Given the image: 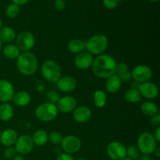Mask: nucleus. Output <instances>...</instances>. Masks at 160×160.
<instances>
[{"label":"nucleus","instance_id":"37","mask_svg":"<svg viewBox=\"0 0 160 160\" xmlns=\"http://www.w3.org/2000/svg\"><path fill=\"white\" fill-rule=\"evenodd\" d=\"M150 124L154 128H157V127H160V115L159 113H157L156 115L152 116L150 117Z\"/></svg>","mask_w":160,"mask_h":160},{"label":"nucleus","instance_id":"44","mask_svg":"<svg viewBox=\"0 0 160 160\" xmlns=\"http://www.w3.org/2000/svg\"><path fill=\"white\" fill-rule=\"evenodd\" d=\"M62 148H60V147H59L58 146V145H56V147H55V148H54V152H56V154H57V156L58 155H59L60 154V153H62Z\"/></svg>","mask_w":160,"mask_h":160},{"label":"nucleus","instance_id":"4","mask_svg":"<svg viewBox=\"0 0 160 160\" xmlns=\"http://www.w3.org/2000/svg\"><path fill=\"white\" fill-rule=\"evenodd\" d=\"M42 77L50 83H57L62 77V70L56 61L48 59L42 63L41 68Z\"/></svg>","mask_w":160,"mask_h":160},{"label":"nucleus","instance_id":"40","mask_svg":"<svg viewBox=\"0 0 160 160\" xmlns=\"http://www.w3.org/2000/svg\"><path fill=\"white\" fill-rule=\"evenodd\" d=\"M152 135L153 137H154V138L156 139V142H157V143H159L160 142V127H157V128H156Z\"/></svg>","mask_w":160,"mask_h":160},{"label":"nucleus","instance_id":"11","mask_svg":"<svg viewBox=\"0 0 160 160\" xmlns=\"http://www.w3.org/2000/svg\"><path fill=\"white\" fill-rule=\"evenodd\" d=\"M34 144L31 136L28 134H22L18 136V138L15 143V148L17 154L20 156H25L31 153L34 149Z\"/></svg>","mask_w":160,"mask_h":160},{"label":"nucleus","instance_id":"50","mask_svg":"<svg viewBox=\"0 0 160 160\" xmlns=\"http://www.w3.org/2000/svg\"><path fill=\"white\" fill-rule=\"evenodd\" d=\"M2 48V43L1 41H0V52H1Z\"/></svg>","mask_w":160,"mask_h":160},{"label":"nucleus","instance_id":"32","mask_svg":"<svg viewBox=\"0 0 160 160\" xmlns=\"http://www.w3.org/2000/svg\"><path fill=\"white\" fill-rule=\"evenodd\" d=\"M46 98L48 100V102L52 103V104H56L59 102V98H60V95L57 92L54 90H50L47 92L46 94Z\"/></svg>","mask_w":160,"mask_h":160},{"label":"nucleus","instance_id":"9","mask_svg":"<svg viewBox=\"0 0 160 160\" xmlns=\"http://www.w3.org/2000/svg\"><path fill=\"white\" fill-rule=\"evenodd\" d=\"M152 70L148 66L140 64L136 66L131 71V77L135 82L138 84L149 81L152 78Z\"/></svg>","mask_w":160,"mask_h":160},{"label":"nucleus","instance_id":"33","mask_svg":"<svg viewBox=\"0 0 160 160\" xmlns=\"http://www.w3.org/2000/svg\"><path fill=\"white\" fill-rule=\"evenodd\" d=\"M130 71L129 70V66L126 62H117V74L120 75L123 74V73H127V72Z\"/></svg>","mask_w":160,"mask_h":160},{"label":"nucleus","instance_id":"19","mask_svg":"<svg viewBox=\"0 0 160 160\" xmlns=\"http://www.w3.org/2000/svg\"><path fill=\"white\" fill-rule=\"evenodd\" d=\"M122 81L118 75L116 74L107 78L106 82V90L108 93L116 94L120 91L122 86Z\"/></svg>","mask_w":160,"mask_h":160},{"label":"nucleus","instance_id":"22","mask_svg":"<svg viewBox=\"0 0 160 160\" xmlns=\"http://www.w3.org/2000/svg\"><path fill=\"white\" fill-rule=\"evenodd\" d=\"M140 109L142 114L148 117H151L159 113V108H158L157 105L151 100H147V101L144 102L141 106Z\"/></svg>","mask_w":160,"mask_h":160},{"label":"nucleus","instance_id":"28","mask_svg":"<svg viewBox=\"0 0 160 160\" xmlns=\"http://www.w3.org/2000/svg\"><path fill=\"white\" fill-rule=\"evenodd\" d=\"M124 98L127 102L130 103H137L142 99V95L139 92L138 89L131 88L127 90L124 93Z\"/></svg>","mask_w":160,"mask_h":160},{"label":"nucleus","instance_id":"36","mask_svg":"<svg viewBox=\"0 0 160 160\" xmlns=\"http://www.w3.org/2000/svg\"><path fill=\"white\" fill-rule=\"evenodd\" d=\"M66 6H67V4H66L65 0H56L54 2L55 9L57 11H59V12L64 10Z\"/></svg>","mask_w":160,"mask_h":160},{"label":"nucleus","instance_id":"49","mask_svg":"<svg viewBox=\"0 0 160 160\" xmlns=\"http://www.w3.org/2000/svg\"><path fill=\"white\" fill-rule=\"evenodd\" d=\"M74 160H87V159H84V158H83V157H80V158H78V159H74Z\"/></svg>","mask_w":160,"mask_h":160},{"label":"nucleus","instance_id":"20","mask_svg":"<svg viewBox=\"0 0 160 160\" xmlns=\"http://www.w3.org/2000/svg\"><path fill=\"white\" fill-rule=\"evenodd\" d=\"M12 101L19 107H25L28 106L31 101V96L27 91H19L15 92Z\"/></svg>","mask_w":160,"mask_h":160},{"label":"nucleus","instance_id":"48","mask_svg":"<svg viewBox=\"0 0 160 160\" xmlns=\"http://www.w3.org/2000/svg\"><path fill=\"white\" fill-rule=\"evenodd\" d=\"M148 2H158L159 0H148Z\"/></svg>","mask_w":160,"mask_h":160},{"label":"nucleus","instance_id":"41","mask_svg":"<svg viewBox=\"0 0 160 160\" xmlns=\"http://www.w3.org/2000/svg\"><path fill=\"white\" fill-rule=\"evenodd\" d=\"M30 0H12V3L17 5V6H23V5H26L27 3L29 2Z\"/></svg>","mask_w":160,"mask_h":160},{"label":"nucleus","instance_id":"43","mask_svg":"<svg viewBox=\"0 0 160 160\" xmlns=\"http://www.w3.org/2000/svg\"><path fill=\"white\" fill-rule=\"evenodd\" d=\"M153 154L155 155V156H156V158H159L160 157V148H159V147L157 146V148L155 149Z\"/></svg>","mask_w":160,"mask_h":160},{"label":"nucleus","instance_id":"15","mask_svg":"<svg viewBox=\"0 0 160 160\" xmlns=\"http://www.w3.org/2000/svg\"><path fill=\"white\" fill-rule=\"evenodd\" d=\"M94 58L92 54L87 51H84L77 54L74 59V65L76 68L81 70H88L92 67Z\"/></svg>","mask_w":160,"mask_h":160},{"label":"nucleus","instance_id":"51","mask_svg":"<svg viewBox=\"0 0 160 160\" xmlns=\"http://www.w3.org/2000/svg\"><path fill=\"white\" fill-rule=\"evenodd\" d=\"M2 131V128H1V127H0V134H1Z\"/></svg>","mask_w":160,"mask_h":160},{"label":"nucleus","instance_id":"24","mask_svg":"<svg viewBox=\"0 0 160 160\" xmlns=\"http://www.w3.org/2000/svg\"><path fill=\"white\" fill-rule=\"evenodd\" d=\"M68 50L73 54H78L85 50V41L79 38L70 40L67 44Z\"/></svg>","mask_w":160,"mask_h":160},{"label":"nucleus","instance_id":"17","mask_svg":"<svg viewBox=\"0 0 160 160\" xmlns=\"http://www.w3.org/2000/svg\"><path fill=\"white\" fill-rule=\"evenodd\" d=\"M73 118L77 123H84L90 120L92 117V111L88 106H77L73 111Z\"/></svg>","mask_w":160,"mask_h":160},{"label":"nucleus","instance_id":"34","mask_svg":"<svg viewBox=\"0 0 160 160\" xmlns=\"http://www.w3.org/2000/svg\"><path fill=\"white\" fill-rule=\"evenodd\" d=\"M3 155H4V156L6 158V159H12V158L15 157V156H17V150H16L15 147H12V146L6 147V148L5 149Z\"/></svg>","mask_w":160,"mask_h":160},{"label":"nucleus","instance_id":"27","mask_svg":"<svg viewBox=\"0 0 160 160\" xmlns=\"http://www.w3.org/2000/svg\"><path fill=\"white\" fill-rule=\"evenodd\" d=\"M93 101L95 107L98 108V109H102L107 102L106 93L102 90L95 91L93 95Z\"/></svg>","mask_w":160,"mask_h":160},{"label":"nucleus","instance_id":"1","mask_svg":"<svg viewBox=\"0 0 160 160\" xmlns=\"http://www.w3.org/2000/svg\"><path fill=\"white\" fill-rule=\"evenodd\" d=\"M117 62L112 56L103 54L94 59L92 70L94 74L99 78H106L116 74Z\"/></svg>","mask_w":160,"mask_h":160},{"label":"nucleus","instance_id":"35","mask_svg":"<svg viewBox=\"0 0 160 160\" xmlns=\"http://www.w3.org/2000/svg\"><path fill=\"white\" fill-rule=\"evenodd\" d=\"M103 5L108 9H114L119 4V0H102Z\"/></svg>","mask_w":160,"mask_h":160},{"label":"nucleus","instance_id":"30","mask_svg":"<svg viewBox=\"0 0 160 160\" xmlns=\"http://www.w3.org/2000/svg\"><path fill=\"white\" fill-rule=\"evenodd\" d=\"M140 152L136 145H130L126 147V155L128 157L131 158V159L137 160L140 157Z\"/></svg>","mask_w":160,"mask_h":160},{"label":"nucleus","instance_id":"2","mask_svg":"<svg viewBox=\"0 0 160 160\" xmlns=\"http://www.w3.org/2000/svg\"><path fill=\"white\" fill-rule=\"evenodd\" d=\"M17 68L23 76L33 75L38 68V60L31 52H22L17 59Z\"/></svg>","mask_w":160,"mask_h":160},{"label":"nucleus","instance_id":"5","mask_svg":"<svg viewBox=\"0 0 160 160\" xmlns=\"http://www.w3.org/2000/svg\"><path fill=\"white\" fill-rule=\"evenodd\" d=\"M59 110L56 104L44 102L38 105L35 109L36 118L42 122H51L57 117Z\"/></svg>","mask_w":160,"mask_h":160},{"label":"nucleus","instance_id":"47","mask_svg":"<svg viewBox=\"0 0 160 160\" xmlns=\"http://www.w3.org/2000/svg\"><path fill=\"white\" fill-rule=\"evenodd\" d=\"M123 160H134V159H131V158L128 157V156H126V157H125L124 159H123Z\"/></svg>","mask_w":160,"mask_h":160},{"label":"nucleus","instance_id":"12","mask_svg":"<svg viewBox=\"0 0 160 160\" xmlns=\"http://www.w3.org/2000/svg\"><path fill=\"white\" fill-rule=\"evenodd\" d=\"M138 89L142 97L146 99H155L159 95V88L156 84L151 81H147V82L140 84Z\"/></svg>","mask_w":160,"mask_h":160},{"label":"nucleus","instance_id":"7","mask_svg":"<svg viewBox=\"0 0 160 160\" xmlns=\"http://www.w3.org/2000/svg\"><path fill=\"white\" fill-rule=\"evenodd\" d=\"M16 44L21 52H30L35 45L36 39L34 34L29 31H23L16 37Z\"/></svg>","mask_w":160,"mask_h":160},{"label":"nucleus","instance_id":"29","mask_svg":"<svg viewBox=\"0 0 160 160\" xmlns=\"http://www.w3.org/2000/svg\"><path fill=\"white\" fill-rule=\"evenodd\" d=\"M20 6L14 4V3H11V4L8 5L6 9V15L9 19H13L18 17V15L20 14Z\"/></svg>","mask_w":160,"mask_h":160},{"label":"nucleus","instance_id":"42","mask_svg":"<svg viewBox=\"0 0 160 160\" xmlns=\"http://www.w3.org/2000/svg\"><path fill=\"white\" fill-rule=\"evenodd\" d=\"M138 160H152L149 155H142L138 158Z\"/></svg>","mask_w":160,"mask_h":160},{"label":"nucleus","instance_id":"18","mask_svg":"<svg viewBox=\"0 0 160 160\" xmlns=\"http://www.w3.org/2000/svg\"><path fill=\"white\" fill-rule=\"evenodd\" d=\"M18 138V134L13 128H6L0 134V143L6 147H10L15 145Z\"/></svg>","mask_w":160,"mask_h":160},{"label":"nucleus","instance_id":"31","mask_svg":"<svg viewBox=\"0 0 160 160\" xmlns=\"http://www.w3.org/2000/svg\"><path fill=\"white\" fill-rule=\"evenodd\" d=\"M62 135L58 131H52L48 134V141L54 145H60L62 140Z\"/></svg>","mask_w":160,"mask_h":160},{"label":"nucleus","instance_id":"10","mask_svg":"<svg viewBox=\"0 0 160 160\" xmlns=\"http://www.w3.org/2000/svg\"><path fill=\"white\" fill-rule=\"evenodd\" d=\"M106 153L112 160H123L127 156L126 146L122 142L113 141L108 144Z\"/></svg>","mask_w":160,"mask_h":160},{"label":"nucleus","instance_id":"8","mask_svg":"<svg viewBox=\"0 0 160 160\" xmlns=\"http://www.w3.org/2000/svg\"><path fill=\"white\" fill-rule=\"evenodd\" d=\"M60 145L63 152L73 155L78 152L81 150L82 143L79 138L70 134V135H67L62 138Z\"/></svg>","mask_w":160,"mask_h":160},{"label":"nucleus","instance_id":"26","mask_svg":"<svg viewBox=\"0 0 160 160\" xmlns=\"http://www.w3.org/2000/svg\"><path fill=\"white\" fill-rule=\"evenodd\" d=\"M2 49V53L4 55L5 57L8 59H10V60H13V59H17L18 58V56H20V52L17 46L14 44H7L6 46L4 47Z\"/></svg>","mask_w":160,"mask_h":160},{"label":"nucleus","instance_id":"45","mask_svg":"<svg viewBox=\"0 0 160 160\" xmlns=\"http://www.w3.org/2000/svg\"><path fill=\"white\" fill-rule=\"evenodd\" d=\"M12 160H25V159L23 156H20V155L17 154L15 157L12 158Z\"/></svg>","mask_w":160,"mask_h":160},{"label":"nucleus","instance_id":"3","mask_svg":"<svg viewBox=\"0 0 160 160\" xmlns=\"http://www.w3.org/2000/svg\"><path fill=\"white\" fill-rule=\"evenodd\" d=\"M109 45L107 37L102 34L92 35L85 42V49L90 54L99 56L106 51Z\"/></svg>","mask_w":160,"mask_h":160},{"label":"nucleus","instance_id":"16","mask_svg":"<svg viewBox=\"0 0 160 160\" xmlns=\"http://www.w3.org/2000/svg\"><path fill=\"white\" fill-rule=\"evenodd\" d=\"M56 84L59 90L64 93H70L77 88L76 79L71 76L61 77Z\"/></svg>","mask_w":160,"mask_h":160},{"label":"nucleus","instance_id":"14","mask_svg":"<svg viewBox=\"0 0 160 160\" xmlns=\"http://www.w3.org/2000/svg\"><path fill=\"white\" fill-rule=\"evenodd\" d=\"M15 94V89L10 81L6 79H0V102L2 103L12 101Z\"/></svg>","mask_w":160,"mask_h":160},{"label":"nucleus","instance_id":"38","mask_svg":"<svg viewBox=\"0 0 160 160\" xmlns=\"http://www.w3.org/2000/svg\"><path fill=\"white\" fill-rule=\"evenodd\" d=\"M119 78L121 80L122 83H127L129 81H131V79H132V77H131V72L128 71L127 73H123V74L118 75Z\"/></svg>","mask_w":160,"mask_h":160},{"label":"nucleus","instance_id":"39","mask_svg":"<svg viewBox=\"0 0 160 160\" xmlns=\"http://www.w3.org/2000/svg\"><path fill=\"white\" fill-rule=\"evenodd\" d=\"M56 160H74V158L73 157L72 155L67 154V153L62 152L59 155H58Z\"/></svg>","mask_w":160,"mask_h":160},{"label":"nucleus","instance_id":"46","mask_svg":"<svg viewBox=\"0 0 160 160\" xmlns=\"http://www.w3.org/2000/svg\"><path fill=\"white\" fill-rule=\"evenodd\" d=\"M2 20L0 18V30L2 29Z\"/></svg>","mask_w":160,"mask_h":160},{"label":"nucleus","instance_id":"23","mask_svg":"<svg viewBox=\"0 0 160 160\" xmlns=\"http://www.w3.org/2000/svg\"><path fill=\"white\" fill-rule=\"evenodd\" d=\"M14 116V109L9 102L2 103L0 105V120L8 122L12 119Z\"/></svg>","mask_w":160,"mask_h":160},{"label":"nucleus","instance_id":"21","mask_svg":"<svg viewBox=\"0 0 160 160\" xmlns=\"http://www.w3.org/2000/svg\"><path fill=\"white\" fill-rule=\"evenodd\" d=\"M16 37H17L16 31L11 27H2L0 30V41L2 43L10 44L15 40Z\"/></svg>","mask_w":160,"mask_h":160},{"label":"nucleus","instance_id":"25","mask_svg":"<svg viewBox=\"0 0 160 160\" xmlns=\"http://www.w3.org/2000/svg\"><path fill=\"white\" fill-rule=\"evenodd\" d=\"M34 145L37 146H44L47 144L48 141V134L45 130L39 129L34 131L33 135L31 136Z\"/></svg>","mask_w":160,"mask_h":160},{"label":"nucleus","instance_id":"6","mask_svg":"<svg viewBox=\"0 0 160 160\" xmlns=\"http://www.w3.org/2000/svg\"><path fill=\"white\" fill-rule=\"evenodd\" d=\"M157 142L149 132H143L138 136L136 146L142 155H152L157 148Z\"/></svg>","mask_w":160,"mask_h":160},{"label":"nucleus","instance_id":"13","mask_svg":"<svg viewBox=\"0 0 160 160\" xmlns=\"http://www.w3.org/2000/svg\"><path fill=\"white\" fill-rule=\"evenodd\" d=\"M56 106L59 112L62 113H70L78 106V102L72 95H65L63 97H60L59 102L56 103Z\"/></svg>","mask_w":160,"mask_h":160}]
</instances>
